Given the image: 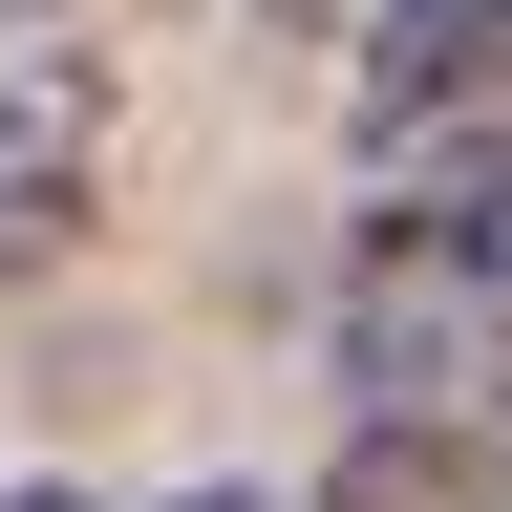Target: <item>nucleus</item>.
Here are the masks:
<instances>
[{
  "instance_id": "423d86ee",
  "label": "nucleus",
  "mask_w": 512,
  "mask_h": 512,
  "mask_svg": "<svg viewBox=\"0 0 512 512\" xmlns=\"http://www.w3.org/2000/svg\"><path fill=\"white\" fill-rule=\"evenodd\" d=\"M470 512H512V448H491V491H470Z\"/></svg>"
},
{
  "instance_id": "20e7f679",
  "label": "nucleus",
  "mask_w": 512,
  "mask_h": 512,
  "mask_svg": "<svg viewBox=\"0 0 512 512\" xmlns=\"http://www.w3.org/2000/svg\"><path fill=\"white\" fill-rule=\"evenodd\" d=\"M171 512H278V491H171Z\"/></svg>"
},
{
  "instance_id": "f03ea898",
  "label": "nucleus",
  "mask_w": 512,
  "mask_h": 512,
  "mask_svg": "<svg viewBox=\"0 0 512 512\" xmlns=\"http://www.w3.org/2000/svg\"><path fill=\"white\" fill-rule=\"evenodd\" d=\"M107 107H128L107 0H0V299L86 235V192H107Z\"/></svg>"
},
{
  "instance_id": "39448f33",
  "label": "nucleus",
  "mask_w": 512,
  "mask_h": 512,
  "mask_svg": "<svg viewBox=\"0 0 512 512\" xmlns=\"http://www.w3.org/2000/svg\"><path fill=\"white\" fill-rule=\"evenodd\" d=\"M0 512H86V491H0Z\"/></svg>"
},
{
  "instance_id": "7ed1b4c3",
  "label": "nucleus",
  "mask_w": 512,
  "mask_h": 512,
  "mask_svg": "<svg viewBox=\"0 0 512 512\" xmlns=\"http://www.w3.org/2000/svg\"><path fill=\"white\" fill-rule=\"evenodd\" d=\"M342 128H363V171H406V150H470V128H512V0H363Z\"/></svg>"
},
{
  "instance_id": "f257e3e1",
  "label": "nucleus",
  "mask_w": 512,
  "mask_h": 512,
  "mask_svg": "<svg viewBox=\"0 0 512 512\" xmlns=\"http://www.w3.org/2000/svg\"><path fill=\"white\" fill-rule=\"evenodd\" d=\"M512 363V128L406 150L342 235V427H470Z\"/></svg>"
}]
</instances>
